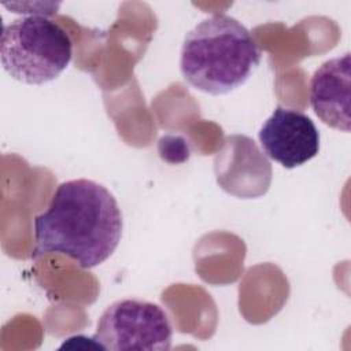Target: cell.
I'll list each match as a JSON object with an SVG mask.
<instances>
[{
    "label": "cell",
    "mask_w": 351,
    "mask_h": 351,
    "mask_svg": "<svg viewBox=\"0 0 351 351\" xmlns=\"http://www.w3.org/2000/svg\"><path fill=\"white\" fill-rule=\"evenodd\" d=\"M122 229L121 208L106 186L86 178L64 181L58 185L48 208L34 217L30 256L62 254L81 269H92L112 255Z\"/></svg>",
    "instance_id": "cell-1"
},
{
    "label": "cell",
    "mask_w": 351,
    "mask_h": 351,
    "mask_svg": "<svg viewBox=\"0 0 351 351\" xmlns=\"http://www.w3.org/2000/svg\"><path fill=\"white\" fill-rule=\"evenodd\" d=\"M261 58L255 38L243 23L229 15L214 14L186 33L180 69L195 89L218 96L241 86Z\"/></svg>",
    "instance_id": "cell-2"
},
{
    "label": "cell",
    "mask_w": 351,
    "mask_h": 351,
    "mask_svg": "<svg viewBox=\"0 0 351 351\" xmlns=\"http://www.w3.org/2000/svg\"><path fill=\"white\" fill-rule=\"evenodd\" d=\"M0 58L3 69L14 80L43 85L67 69L73 43L59 23L44 15H29L3 27Z\"/></svg>",
    "instance_id": "cell-3"
},
{
    "label": "cell",
    "mask_w": 351,
    "mask_h": 351,
    "mask_svg": "<svg viewBox=\"0 0 351 351\" xmlns=\"http://www.w3.org/2000/svg\"><path fill=\"white\" fill-rule=\"evenodd\" d=\"M171 339L173 328L166 311L140 299L111 303L100 315L93 335V340L110 351H166Z\"/></svg>",
    "instance_id": "cell-4"
},
{
    "label": "cell",
    "mask_w": 351,
    "mask_h": 351,
    "mask_svg": "<svg viewBox=\"0 0 351 351\" xmlns=\"http://www.w3.org/2000/svg\"><path fill=\"white\" fill-rule=\"evenodd\" d=\"M214 173L218 185L240 199L265 195L273 177L267 158L259 151L255 141L244 134L225 138L214 158Z\"/></svg>",
    "instance_id": "cell-5"
},
{
    "label": "cell",
    "mask_w": 351,
    "mask_h": 351,
    "mask_svg": "<svg viewBox=\"0 0 351 351\" xmlns=\"http://www.w3.org/2000/svg\"><path fill=\"white\" fill-rule=\"evenodd\" d=\"M265 154L285 169L311 160L319 151V132L304 112L277 106L259 130Z\"/></svg>",
    "instance_id": "cell-6"
},
{
    "label": "cell",
    "mask_w": 351,
    "mask_h": 351,
    "mask_svg": "<svg viewBox=\"0 0 351 351\" xmlns=\"http://www.w3.org/2000/svg\"><path fill=\"white\" fill-rule=\"evenodd\" d=\"M351 55L326 60L310 81V104L328 126L348 133L351 129Z\"/></svg>",
    "instance_id": "cell-7"
}]
</instances>
